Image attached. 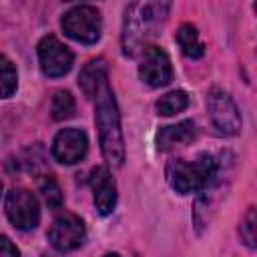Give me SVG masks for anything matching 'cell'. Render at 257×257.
Wrapping results in <instances>:
<instances>
[{
    "label": "cell",
    "mask_w": 257,
    "mask_h": 257,
    "mask_svg": "<svg viewBox=\"0 0 257 257\" xmlns=\"http://www.w3.org/2000/svg\"><path fill=\"white\" fill-rule=\"evenodd\" d=\"M96 98V128L100 137V151L108 165L112 167H122L124 163V143H122V133H120V116L114 100V92L108 86V80L98 88L94 94Z\"/></svg>",
    "instance_id": "2"
},
{
    "label": "cell",
    "mask_w": 257,
    "mask_h": 257,
    "mask_svg": "<svg viewBox=\"0 0 257 257\" xmlns=\"http://www.w3.org/2000/svg\"><path fill=\"white\" fill-rule=\"evenodd\" d=\"M38 187H40L42 199L48 205V209H60V205H62V191H60L56 179L50 177V175H44L38 181Z\"/></svg>",
    "instance_id": "18"
},
{
    "label": "cell",
    "mask_w": 257,
    "mask_h": 257,
    "mask_svg": "<svg viewBox=\"0 0 257 257\" xmlns=\"http://www.w3.org/2000/svg\"><path fill=\"white\" fill-rule=\"evenodd\" d=\"M241 237L251 249L257 247V215H255V207H249V211L245 213V217L241 221Z\"/></svg>",
    "instance_id": "19"
},
{
    "label": "cell",
    "mask_w": 257,
    "mask_h": 257,
    "mask_svg": "<svg viewBox=\"0 0 257 257\" xmlns=\"http://www.w3.org/2000/svg\"><path fill=\"white\" fill-rule=\"evenodd\" d=\"M90 187L94 193V205L100 215L112 213L116 205V187L106 167H94L90 173Z\"/></svg>",
    "instance_id": "11"
},
{
    "label": "cell",
    "mask_w": 257,
    "mask_h": 257,
    "mask_svg": "<svg viewBox=\"0 0 257 257\" xmlns=\"http://www.w3.org/2000/svg\"><path fill=\"white\" fill-rule=\"evenodd\" d=\"M139 76L145 84L159 88L171 82L173 78V66L165 50L159 46H147L143 50V58L139 64Z\"/></svg>",
    "instance_id": "8"
},
{
    "label": "cell",
    "mask_w": 257,
    "mask_h": 257,
    "mask_svg": "<svg viewBox=\"0 0 257 257\" xmlns=\"http://www.w3.org/2000/svg\"><path fill=\"white\" fill-rule=\"evenodd\" d=\"M175 38H177V44L181 46V50H183L185 56H189V58H201L205 54V44L201 42L199 32H197V28L193 24H183L177 30Z\"/></svg>",
    "instance_id": "14"
},
{
    "label": "cell",
    "mask_w": 257,
    "mask_h": 257,
    "mask_svg": "<svg viewBox=\"0 0 257 257\" xmlns=\"http://www.w3.org/2000/svg\"><path fill=\"white\" fill-rule=\"evenodd\" d=\"M197 128L193 120H183L179 124H171V126H163L157 135V147L161 151H169L177 145H187L195 139Z\"/></svg>",
    "instance_id": "12"
},
{
    "label": "cell",
    "mask_w": 257,
    "mask_h": 257,
    "mask_svg": "<svg viewBox=\"0 0 257 257\" xmlns=\"http://www.w3.org/2000/svg\"><path fill=\"white\" fill-rule=\"evenodd\" d=\"M207 110L213 126L221 135H237L241 128V114L235 100L221 88H211L207 94Z\"/></svg>",
    "instance_id": "5"
},
{
    "label": "cell",
    "mask_w": 257,
    "mask_h": 257,
    "mask_svg": "<svg viewBox=\"0 0 257 257\" xmlns=\"http://www.w3.org/2000/svg\"><path fill=\"white\" fill-rule=\"evenodd\" d=\"M46 237L56 251H62V253L72 251L84 239V223L80 221V217L72 213H64L52 221Z\"/></svg>",
    "instance_id": "9"
},
{
    "label": "cell",
    "mask_w": 257,
    "mask_h": 257,
    "mask_svg": "<svg viewBox=\"0 0 257 257\" xmlns=\"http://www.w3.org/2000/svg\"><path fill=\"white\" fill-rule=\"evenodd\" d=\"M171 10V0H131L124 18L120 44L126 56H137L159 34Z\"/></svg>",
    "instance_id": "1"
},
{
    "label": "cell",
    "mask_w": 257,
    "mask_h": 257,
    "mask_svg": "<svg viewBox=\"0 0 257 257\" xmlns=\"http://www.w3.org/2000/svg\"><path fill=\"white\" fill-rule=\"evenodd\" d=\"M0 191H2V185H0Z\"/></svg>",
    "instance_id": "21"
},
{
    "label": "cell",
    "mask_w": 257,
    "mask_h": 257,
    "mask_svg": "<svg viewBox=\"0 0 257 257\" xmlns=\"http://www.w3.org/2000/svg\"><path fill=\"white\" fill-rule=\"evenodd\" d=\"M187 106H189V96H187V92H183V90L167 92L165 96H161V98L157 100V110H159V114H163V116H173V114L185 110Z\"/></svg>",
    "instance_id": "15"
},
{
    "label": "cell",
    "mask_w": 257,
    "mask_h": 257,
    "mask_svg": "<svg viewBox=\"0 0 257 257\" xmlns=\"http://www.w3.org/2000/svg\"><path fill=\"white\" fill-rule=\"evenodd\" d=\"M104 82H106V62L102 58L90 60L78 76V86L84 92V96H88V98H94V94L98 92V88Z\"/></svg>",
    "instance_id": "13"
},
{
    "label": "cell",
    "mask_w": 257,
    "mask_h": 257,
    "mask_svg": "<svg viewBox=\"0 0 257 257\" xmlns=\"http://www.w3.org/2000/svg\"><path fill=\"white\" fill-rule=\"evenodd\" d=\"M167 177L177 193L189 195L209 187L219 177V163L207 153L195 161H173L169 165Z\"/></svg>",
    "instance_id": "3"
},
{
    "label": "cell",
    "mask_w": 257,
    "mask_h": 257,
    "mask_svg": "<svg viewBox=\"0 0 257 257\" xmlns=\"http://www.w3.org/2000/svg\"><path fill=\"white\" fill-rule=\"evenodd\" d=\"M60 24L66 36L82 44H94L100 38V30H102L100 14L92 6H76L68 10L62 16Z\"/></svg>",
    "instance_id": "4"
},
{
    "label": "cell",
    "mask_w": 257,
    "mask_h": 257,
    "mask_svg": "<svg viewBox=\"0 0 257 257\" xmlns=\"http://www.w3.org/2000/svg\"><path fill=\"white\" fill-rule=\"evenodd\" d=\"M18 86V74L10 58L0 54V98H8L16 92Z\"/></svg>",
    "instance_id": "16"
},
{
    "label": "cell",
    "mask_w": 257,
    "mask_h": 257,
    "mask_svg": "<svg viewBox=\"0 0 257 257\" xmlns=\"http://www.w3.org/2000/svg\"><path fill=\"white\" fill-rule=\"evenodd\" d=\"M38 58H40L42 72L50 78H58L72 68L74 54L56 36H44L38 44Z\"/></svg>",
    "instance_id": "7"
},
{
    "label": "cell",
    "mask_w": 257,
    "mask_h": 257,
    "mask_svg": "<svg viewBox=\"0 0 257 257\" xmlns=\"http://www.w3.org/2000/svg\"><path fill=\"white\" fill-rule=\"evenodd\" d=\"M20 251L18 247L4 235H0V257H16Z\"/></svg>",
    "instance_id": "20"
},
{
    "label": "cell",
    "mask_w": 257,
    "mask_h": 257,
    "mask_svg": "<svg viewBox=\"0 0 257 257\" xmlns=\"http://www.w3.org/2000/svg\"><path fill=\"white\" fill-rule=\"evenodd\" d=\"M6 215L10 223L20 231H30L40 221V207L38 199L22 187H14L6 195Z\"/></svg>",
    "instance_id": "6"
},
{
    "label": "cell",
    "mask_w": 257,
    "mask_h": 257,
    "mask_svg": "<svg viewBox=\"0 0 257 257\" xmlns=\"http://www.w3.org/2000/svg\"><path fill=\"white\" fill-rule=\"evenodd\" d=\"M74 114V98L68 90H56L52 96V118L66 120Z\"/></svg>",
    "instance_id": "17"
},
{
    "label": "cell",
    "mask_w": 257,
    "mask_h": 257,
    "mask_svg": "<svg viewBox=\"0 0 257 257\" xmlns=\"http://www.w3.org/2000/svg\"><path fill=\"white\" fill-rule=\"evenodd\" d=\"M88 149L86 133L80 128H62L52 143V157L62 165H74L84 159Z\"/></svg>",
    "instance_id": "10"
}]
</instances>
